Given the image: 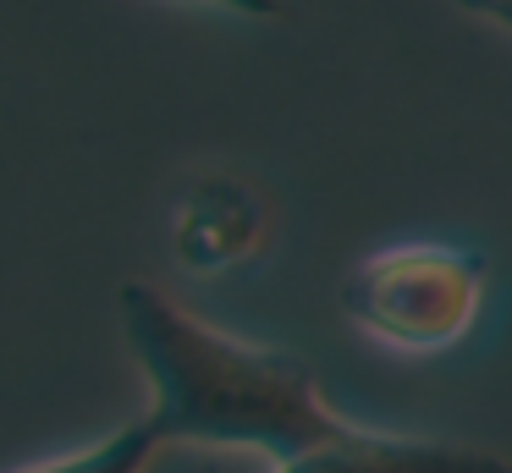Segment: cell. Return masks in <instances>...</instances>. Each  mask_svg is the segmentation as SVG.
<instances>
[{"label": "cell", "instance_id": "6da1fadb", "mask_svg": "<svg viewBox=\"0 0 512 473\" xmlns=\"http://www.w3.org/2000/svg\"><path fill=\"white\" fill-rule=\"evenodd\" d=\"M122 336L149 380V424L166 446H243L292 462L347 429L298 352L243 341L149 281L122 286Z\"/></svg>", "mask_w": 512, "mask_h": 473}, {"label": "cell", "instance_id": "7a4b0ae2", "mask_svg": "<svg viewBox=\"0 0 512 473\" xmlns=\"http://www.w3.org/2000/svg\"><path fill=\"white\" fill-rule=\"evenodd\" d=\"M485 308V259L452 242H397L342 275V314L397 352H441Z\"/></svg>", "mask_w": 512, "mask_h": 473}, {"label": "cell", "instance_id": "3957f363", "mask_svg": "<svg viewBox=\"0 0 512 473\" xmlns=\"http://www.w3.org/2000/svg\"><path fill=\"white\" fill-rule=\"evenodd\" d=\"M270 209L254 182L232 171H204L182 187L171 209V248L188 270H232L265 248Z\"/></svg>", "mask_w": 512, "mask_h": 473}, {"label": "cell", "instance_id": "277c9868", "mask_svg": "<svg viewBox=\"0 0 512 473\" xmlns=\"http://www.w3.org/2000/svg\"><path fill=\"white\" fill-rule=\"evenodd\" d=\"M276 473H512V457L463 440L430 435H380V429L347 424L336 440L281 462Z\"/></svg>", "mask_w": 512, "mask_h": 473}, {"label": "cell", "instance_id": "5b68a950", "mask_svg": "<svg viewBox=\"0 0 512 473\" xmlns=\"http://www.w3.org/2000/svg\"><path fill=\"white\" fill-rule=\"evenodd\" d=\"M160 451H166V440L155 435V424H149V418H133V424L111 429V435L94 440V446L50 457V462H39V468H23V473H149Z\"/></svg>", "mask_w": 512, "mask_h": 473}, {"label": "cell", "instance_id": "8992f818", "mask_svg": "<svg viewBox=\"0 0 512 473\" xmlns=\"http://www.w3.org/2000/svg\"><path fill=\"white\" fill-rule=\"evenodd\" d=\"M232 17H287V0H210Z\"/></svg>", "mask_w": 512, "mask_h": 473}, {"label": "cell", "instance_id": "52a82bcc", "mask_svg": "<svg viewBox=\"0 0 512 473\" xmlns=\"http://www.w3.org/2000/svg\"><path fill=\"white\" fill-rule=\"evenodd\" d=\"M457 6H468L474 17H485V22H496V28L512 33V0H457Z\"/></svg>", "mask_w": 512, "mask_h": 473}]
</instances>
